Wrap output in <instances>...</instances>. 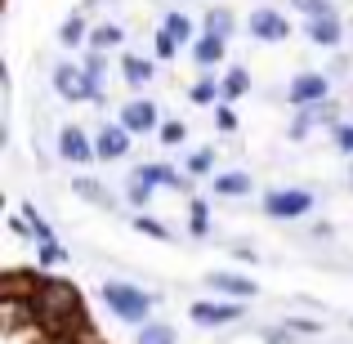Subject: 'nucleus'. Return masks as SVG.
<instances>
[{"label":"nucleus","mask_w":353,"mask_h":344,"mask_svg":"<svg viewBox=\"0 0 353 344\" xmlns=\"http://www.w3.org/2000/svg\"><path fill=\"white\" fill-rule=\"evenodd\" d=\"M103 304L117 313L121 322H143L148 309H152V300H148L139 286H130V282H103Z\"/></svg>","instance_id":"nucleus-1"},{"label":"nucleus","mask_w":353,"mask_h":344,"mask_svg":"<svg viewBox=\"0 0 353 344\" xmlns=\"http://www.w3.org/2000/svg\"><path fill=\"white\" fill-rule=\"evenodd\" d=\"M157 183H170V188H179L183 179L170 170V165H139V170L130 174V201H134V206H143V201L152 197Z\"/></svg>","instance_id":"nucleus-2"},{"label":"nucleus","mask_w":353,"mask_h":344,"mask_svg":"<svg viewBox=\"0 0 353 344\" xmlns=\"http://www.w3.org/2000/svg\"><path fill=\"white\" fill-rule=\"evenodd\" d=\"M309 206H313V197L300 192V188L268 192V197H264V215H273V219H300V215H309Z\"/></svg>","instance_id":"nucleus-3"},{"label":"nucleus","mask_w":353,"mask_h":344,"mask_svg":"<svg viewBox=\"0 0 353 344\" xmlns=\"http://www.w3.org/2000/svg\"><path fill=\"white\" fill-rule=\"evenodd\" d=\"M54 90H59L63 99H85V94H94V85H90V77L81 68H54Z\"/></svg>","instance_id":"nucleus-4"},{"label":"nucleus","mask_w":353,"mask_h":344,"mask_svg":"<svg viewBox=\"0 0 353 344\" xmlns=\"http://www.w3.org/2000/svg\"><path fill=\"white\" fill-rule=\"evenodd\" d=\"M286 94H291V103H295V108H304V103H322V99H327V81H322L318 72H304V77H295V81H291V90H286Z\"/></svg>","instance_id":"nucleus-5"},{"label":"nucleus","mask_w":353,"mask_h":344,"mask_svg":"<svg viewBox=\"0 0 353 344\" xmlns=\"http://www.w3.org/2000/svg\"><path fill=\"white\" fill-rule=\"evenodd\" d=\"M250 36H259V41H282V36H291V27H286V18L273 14V9H255V14H250Z\"/></svg>","instance_id":"nucleus-6"},{"label":"nucleus","mask_w":353,"mask_h":344,"mask_svg":"<svg viewBox=\"0 0 353 344\" xmlns=\"http://www.w3.org/2000/svg\"><path fill=\"white\" fill-rule=\"evenodd\" d=\"M94 152L103 156V161H121V156L130 152V130H125V125H103V134H99Z\"/></svg>","instance_id":"nucleus-7"},{"label":"nucleus","mask_w":353,"mask_h":344,"mask_svg":"<svg viewBox=\"0 0 353 344\" xmlns=\"http://www.w3.org/2000/svg\"><path fill=\"white\" fill-rule=\"evenodd\" d=\"M241 309L237 304H192V322L197 327H224V322H237Z\"/></svg>","instance_id":"nucleus-8"},{"label":"nucleus","mask_w":353,"mask_h":344,"mask_svg":"<svg viewBox=\"0 0 353 344\" xmlns=\"http://www.w3.org/2000/svg\"><path fill=\"white\" fill-rule=\"evenodd\" d=\"M59 152L68 156V161H90V156H99L94 148L85 143V134H81L77 125H68V130H63V134H59Z\"/></svg>","instance_id":"nucleus-9"},{"label":"nucleus","mask_w":353,"mask_h":344,"mask_svg":"<svg viewBox=\"0 0 353 344\" xmlns=\"http://www.w3.org/2000/svg\"><path fill=\"white\" fill-rule=\"evenodd\" d=\"M121 121H125V130H134V134L139 130H152L157 125V108L148 103V99H134V103H125V117Z\"/></svg>","instance_id":"nucleus-10"},{"label":"nucleus","mask_w":353,"mask_h":344,"mask_svg":"<svg viewBox=\"0 0 353 344\" xmlns=\"http://www.w3.org/2000/svg\"><path fill=\"white\" fill-rule=\"evenodd\" d=\"M210 286L224 291V295H237V300L255 295V282H250V277H237V273H210Z\"/></svg>","instance_id":"nucleus-11"},{"label":"nucleus","mask_w":353,"mask_h":344,"mask_svg":"<svg viewBox=\"0 0 353 344\" xmlns=\"http://www.w3.org/2000/svg\"><path fill=\"white\" fill-rule=\"evenodd\" d=\"M309 41L313 45H340V23H336V14H327V18H313L309 23Z\"/></svg>","instance_id":"nucleus-12"},{"label":"nucleus","mask_w":353,"mask_h":344,"mask_svg":"<svg viewBox=\"0 0 353 344\" xmlns=\"http://www.w3.org/2000/svg\"><path fill=\"white\" fill-rule=\"evenodd\" d=\"M215 192H219V197H246L250 179L241 170H228V174H219V179H215Z\"/></svg>","instance_id":"nucleus-13"},{"label":"nucleus","mask_w":353,"mask_h":344,"mask_svg":"<svg viewBox=\"0 0 353 344\" xmlns=\"http://www.w3.org/2000/svg\"><path fill=\"white\" fill-rule=\"evenodd\" d=\"M206 36L210 41H228V36H233V14H228V9H210L206 14Z\"/></svg>","instance_id":"nucleus-14"},{"label":"nucleus","mask_w":353,"mask_h":344,"mask_svg":"<svg viewBox=\"0 0 353 344\" xmlns=\"http://www.w3.org/2000/svg\"><path fill=\"white\" fill-rule=\"evenodd\" d=\"M139 344H174V327H170V322H143Z\"/></svg>","instance_id":"nucleus-15"},{"label":"nucleus","mask_w":353,"mask_h":344,"mask_svg":"<svg viewBox=\"0 0 353 344\" xmlns=\"http://www.w3.org/2000/svg\"><path fill=\"white\" fill-rule=\"evenodd\" d=\"M148 77H152V63H148V59H134V54H130V59H125V81H130V85H143Z\"/></svg>","instance_id":"nucleus-16"},{"label":"nucleus","mask_w":353,"mask_h":344,"mask_svg":"<svg viewBox=\"0 0 353 344\" xmlns=\"http://www.w3.org/2000/svg\"><path fill=\"white\" fill-rule=\"evenodd\" d=\"M219 59H224V41H210V36H206V41L197 45V63L210 68V63H219Z\"/></svg>","instance_id":"nucleus-17"},{"label":"nucleus","mask_w":353,"mask_h":344,"mask_svg":"<svg viewBox=\"0 0 353 344\" xmlns=\"http://www.w3.org/2000/svg\"><path fill=\"white\" fill-rule=\"evenodd\" d=\"M108 45H121V27H112V23L94 27V50H108Z\"/></svg>","instance_id":"nucleus-18"},{"label":"nucleus","mask_w":353,"mask_h":344,"mask_svg":"<svg viewBox=\"0 0 353 344\" xmlns=\"http://www.w3.org/2000/svg\"><path fill=\"white\" fill-rule=\"evenodd\" d=\"M165 32H170V36H174V41H188V32H192V23H188V18H183V14H170V18H165Z\"/></svg>","instance_id":"nucleus-19"},{"label":"nucleus","mask_w":353,"mask_h":344,"mask_svg":"<svg viewBox=\"0 0 353 344\" xmlns=\"http://www.w3.org/2000/svg\"><path fill=\"white\" fill-rule=\"evenodd\" d=\"M291 5H295V9H304L309 18H327V14H331L327 0H291Z\"/></svg>","instance_id":"nucleus-20"},{"label":"nucleus","mask_w":353,"mask_h":344,"mask_svg":"<svg viewBox=\"0 0 353 344\" xmlns=\"http://www.w3.org/2000/svg\"><path fill=\"white\" fill-rule=\"evenodd\" d=\"M183 134H188V130H183V121H170V125H161V143H170V148H179Z\"/></svg>","instance_id":"nucleus-21"},{"label":"nucleus","mask_w":353,"mask_h":344,"mask_svg":"<svg viewBox=\"0 0 353 344\" xmlns=\"http://www.w3.org/2000/svg\"><path fill=\"white\" fill-rule=\"evenodd\" d=\"M246 85H250V77H246V72H228V81H224V94H228V99H237Z\"/></svg>","instance_id":"nucleus-22"},{"label":"nucleus","mask_w":353,"mask_h":344,"mask_svg":"<svg viewBox=\"0 0 353 344\" xmlns=\"http://www.w3.org/2000/svg\"><path fill=\"white\" fill-rule=\"evenodd\" d=\"M63 259H68V255H63L59 241H45V246H41V264H63Z\"/></svg>","instance_id":"nucleus-23"},{"label":"nucleus","mask_w":353,"mask_h":344,"mask_svg":"<svg viewBox=\"0 0 353 344\" xmlns=\"http://www.w3.org/2000/svg\"><path fill=\"white\" fill-rule=\"evenodd\" d=\"M77 192H81V197H90V201H99V206H108V192H99L90 179H77Z\"/></svg>","instance_id":"nucleus-24"},{"label":"nucleus","mask_w":353,"mask_h":344,"mask_svg":"<svg viewBox=\"0 0 353 344\" xmlns=\"http://www.w3.org/2000/svg\"><path fill=\"white\" fill-rule=\"evenodd\" d=\"M59 41H63V45H77V41H81V18H68V23H63Z\"/></svg>","instance_id":"nucleus-25"},{"label":"nucleus","mask_w":353,"mask_h":344,"mask_svg":"<svg viewBox=\"0 0 353 344\" xmlns=\"http://www.w3.org/2000/svg\"><path fill=\"white\" fill-rule=\"evenodd\" d=\"M336 148H340V152H353V125H340L336 130Z\"/></svg>","instance_id":"nucleus-26"},{"label":"nucleus","mask_w":353,"mask_h":344,"mask_svg":"<svg viewBox=\"0 0 353 344\" xmlns=\"http://www.w3.org/2000/svg\"><path fill=\"white\" fill-rule=\"evenodd\" d=\"M192 232H206V201H197V206H192Z\"/></svg>","instance_id":"nucleus-27"},{"label":"nucleus","mask_w":353,"mask_h":344,"mask_svg":"<svg viewBox=\"0 0 353 344\" xmlns=\"http://www.w3.org/2000/svg\"><path fill=\"white\" fill-rule=\"evenodd\" d=\"M192 99H197V103H210V99H215V81H201V85L192 90Z\"/></svg>","instance_id":"nucleus-28"},{"label":"nucleus","mask_w":353,"mask_h":344,"mask_svg":"<svg viewBox=\"0 0 353 344\" xmlns=\"http://www.w3.org/2000/svg\"><path fill=\"white\" fill-rule=\"evenodd\" d=\"M157 54H161V59H170V54H174V36H170V32L157 36Z\"/></svg>","instance_id":"nucleus-29"},{"label":"nucleus","mask_w":353,"mask_h":344,"mask_svg":"<svg viewBox=\"0 0 353 344\" xmlns=\"http://www.w3.org/2000/svg\"><path fill=\"white\" fill-rule=\"evenodd\" d=\"M134 228H139V232H152V237H165V228L152 224V219H134Z\"/></svg>","instance_id":"nucleus-30"},{"label":"nucleus","mask_w":353,"mask_h":344,"mask_svg":"<svg viewBox=\"0 0 353 344\" xmlns=\"http://www.w3.org/2000/svg\"><path fill=\"white\" fill-rule=\"evenodd\" d=\"M188 165H192V170H197V174H201V170H206V165H210V152H197V156H192V161H188Z\"/></svg>","instance_id":"nucleus-31"}]
</instances>
